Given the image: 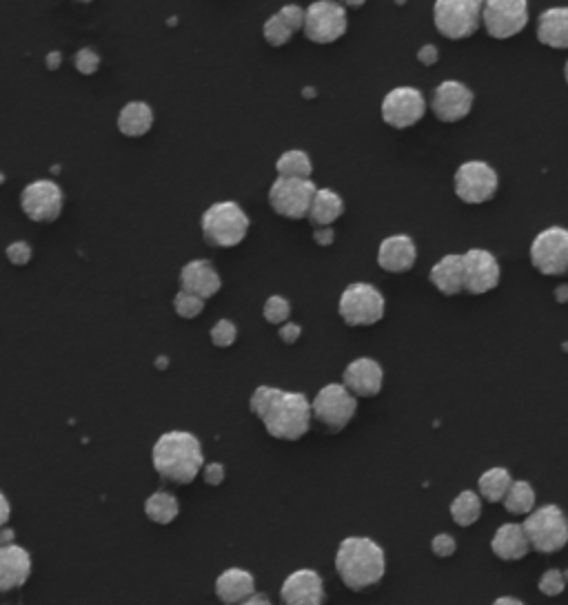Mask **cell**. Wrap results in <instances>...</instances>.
<instances>
[{
    "label": "cell",
    "mask_w": 568,
    "mask_h": 605,
    "mask_svg": "<svg viewBox=\"0 0 568 605\" xmlns=\"http://www.w3.org/2000/svg\"><path fill=\"white\" fill-rule=\"evenodd\" d=\"M249 408L267 433L280 442H298L311 428V404L304 393L258 386L249 399Z\"/></svg>",
    "instance_id": "obj_1"
},
{
    "label": "cell",
    "mask_w": 568,
    "mask_h": 605,
    "mask_svg": "<svg viewBox=\"0 0 568 605\" xmlns=\"http://www.w3.org/2000/svg\"><path fill=\"white\" fill-rule=\"evenodd\" d=\"M151 461L154 470L171 484L187 486L194 481L202 466H205V455H202L200 439L187 430H169L160 435L158 442L151 450Z\"/></svg>",
    "instance_id": "obj_2"
},
{
    "label": "cell",
    "mask_w": 568,
    "mask_h": 605,
    "mask_svg": "<svg viewBox=\"0 0 568 605\" xmlns=\"http://www.w3.org/2000/svg\"><path fill=\"white\" fill-rule=\"evenodd\" d=\"M336 572L344 586L355 592L378 586L387 574L384 550L369 537H347L336 552Z\"/></svg>",
    "instance_id": "obj_3"
},
{
    "label": "cell",
    "mask_w": 568,
    "mask_h": 605,
    "mask_svg": "<svg viewBox=\"0 0 568 605\" xmlns=\"http://www.w3.org/2000/svg\"><path fill=\"white\" fill-rule=\"evenodd\" d=\"M249 227V215L233 200L211 204V207L202 213L200 220L202 238H205V242L213 246V249H233V246L242 244L247 238Z\"/></svg>",
    "instance_id": "obj_4"
},
{
    "label": "cell",
    "mask_w": 568,
    "mask_h": 605,
    "mask_svg": "<svg viewBox=\"0 0 568 605\" xmlns=\"http://www.w3.org/2000/svg\"><path fill=\"white\" fill-rule=\"evenodd\" d=\"M311 404V422L320 424L327 433H342L358 413L355 399L342 384H327L320 388Z\"/></svg>",
    "instance_id": "obj_5"
},
{
    "label": "cell",
    "mask_w": 568,
    "mask_h": 605,
    "mask_svg": "<svg viewBox=\"0 0 568 605\" xmlns=\"http://www.w3.org/2000/svg\"><path fill=\"white\" fill-rule=\"evenodd\" d=\"M529 546L542 555L560 552L568 541V524L560 506H544L533 510L522 524Z\"/></svg>",
    "instance_id": "obj_6"
},
{
    "label": "cell",
    "mask_w": 568,
    "mask_h": 605,
    "mask_svg": "<svg viewBox=\"0 0 568 605\" xmlns=\"http://www.w3.org/2000/svg\"><path fill=\"white\" fill-rule=\"evenodd\" d=\"M433 23L440 36L466 40L482 25V3L478 0H438L433 5Z\"/></svg>",
    "instance_id": "obj_7"
},
{
    "label": "cell",
    "mask_w": 568,
    "mask_h": 605,
    "mask_svg": "<svg viewBox=\"0 0 568 605\" xmlns=\"http://www.w3.org/2000/svg\"><path fill=\"white\" fill-rule=\"evenodd\" d=\"M384 309V295L375 289L373 284L367 282H355L349 284L342 291L340 302H338V313L342 322L347 326H373L382 322Z\"/></svg>",
    "instance_id": "obj_8"
},
{
    "label": "cell",
    "mask_w": 568,
    "mask_h": 605,
    "mask_svg": "<svg viewBox=\"0 0 568 605\" xmlns=\"http://www.w3.org/2000/svg\"><path fill=\"white\" fill-rule=\"evenodd\" d=\"M453 184L455 196L464 204H484L495 198L497 189H500V176L489 162L469 160L455 171Z\"/></svg>",
    "instance_id": "obj_9"
},
{
    "label": "cell",
    "mask_w": 568,
    "mask_h": 605,
    "mask_svg": "<svg viewBox=\"0 0 568 605\" xmlns=\"http://www.w3.org/2000/svg\"><path fill=\"white\" fill-rule=\"evenodd\" d=\"M349 20L347 9L338 3H329V0H320V3H311L304 9V25L302 32L307 40L316 45H331L347 34Z\"/></svg>",
    "instance_id": "obj_10"
},
{
    "label": "cell",
    "mask_w": 568,
    "mask_h": 605,
    "mask_svg": "<svg viewBox=\"0 0 568 605\" xmlns=\"http://www.w3.org/2000/svg\"><path fill=\"white\" fill-rule=\"evenodd\" d=\"M482 25L491 38L506 40L529 25V3L524 0H489L482 3Z\"/></svg>",
    "instance_id": "obj_11"
},
{
    "label": "cell",
    "mask_w": 568,
    "mask_h": 605,
    "mask_svg": "<svg viewBox=\"0 0 568 605\" xmlns=\"http://www.w3.org/2000/svg\"><path fill=\"white\" fill-rule=\"evenodd\" d=\"M316 182L313 180H284L278 178L269 189V207L280 218L302 220L307 218L311 200L316 196Z\"/></svg>",
    "instance_id": "obj_12"
},
{
    "label": "cell",
    "mask_w": 568,
    "mask_h": 605,
    "mask_svg": "<svg viewBox=\"0 0 568 605\" xmlns=\"http://www.w3.org/2000/svg\"><path fill=\"white\" fill-rule=\"evenodd\" d=\"M426 114V100L420 89L395 87L382 100V120L391 129H411Z\"/></svg>",
    "instance_id": "obj_13"
},
{
    "label": "cell",
    "mask_w": 568,
    "mask_h": 605,
    "mask_svg": "<svg viewBox=\"0 0 568 605\" xmlns=\"http://www.w3.org/2000/svg\"><path fill=\"white\" fill-rule=\"evenodd\" d=\"M65 207V193L54 180H36L20 193V209L32 222H56Z\"/></svg>",
    "instance_id": "obj_14"
},
{
    "label": "cell",
    "mask_w": 568,
    "mask_h": 605,
    "mask_svg": "<svg viewBox=\"0 0 568 605\" xmlns=\"http://www.w3.org/2000/svg\"><path fill=\"white\" fill-rule=\"evenodd\" d=\"M462 291L469 295H486L500 286L502 269L495 255L486 249H471L462 253Z\"/></svg>",
    "instance_id": "obj_15"
},
{
    "label": "cell",
    "mask_w": 568,
    "mask_h": 605,
    "mask_svg": "<svg viewBox=\"0 0 568 605\" xmlns=\"http://www.w3.org/2000/svg\"><path fill=\"white\" fill-rule=\"evenodd\" d=\"M531 264L542 275H564L568 271V231L544 229L531 244Z\"/></svg>",
    "instance_id": "obj_16"
},
{
    "label": "cell",
    "mask_w": 568,
    "mask_h": 605,
    "mask_svg": "<svg viewBox=\"0 0 568 605\" xmlns=\"http://www.w3.org/2000/svg\"><path fill=\"white\" fill-rule=\"evenodd\" d=\"M475 96L473 91L462 85L458 80H444L442 85L435 87L431 98V111L440 122H460L471 114Z\"/></svg>",
    "instance_id": "obj_17"
},
{
    "label": "cell",
    "mask_w": 568,
    "mask_h": 605,
    "mask_svg": "<svg viewBox=\"0 0 568 605\" xmlns=\"http://www.w3.org/2000/svg\"><path fill=\"white\" fill-rule=\"evenodd\" d=\"M282 605H324L327 592H324L322 577L316 570H296L291 572L282 583L280 590Z\"/></svg>",
    "instance_id": "obj_18"
},
{
    "label": "cell",
    "mask_w": 568,
    "mask_h": 605,
    "mask_svg": "<svg viewBox=\"0 0 568 605\" xmlns=\"http://www.w3.org/2000/svg\"><path fill=\"white\" fill-rule=\"evenodd\" d=\"M384 384V371L382 366L371 360V357H358L353 360L342 375V386L358 399V397H378Z\"/></svg>",
    "instance_id": "obj_19"
},
{
    "label": "cell",
    "mask_w": 568,
    "mask_h": 605,
    "mask_svg": "<svg viewBox=\"0 0 568 605\" xmlns=\"http://www.w3.org/2000/svg\"><path fill=\"white\" fill-rule=\"evenodd\" d=\"M32 577V557L18 543H0V592L23 588Z\"/></svg>",
    "instance_id": "obj_20"
},
{
    "label": "cell",
    "mask_w": 568,
    "mask_h": 605,
    "mask_svg": "<svg viewBox=\"0 0 568 605\" xmlns=\"http://www.w3.org/2000/svg\"><path fill=\"white\" fill-rule=\"evenodd\" d=\"M415 260H418V246H415L411 235H389L380 242L378 264L382 271L395 275L409 273L415 266Z\"/></svg>",
    "instance_id": "obj_21"
},
{
    "label": "cell",
    "mask_w": 568,
    "mask_h": 605,
    "mask_svg": "<svg viewBox=\"0 0 568 605\" xmlns=\"http://www.w3.org/2000/svg\"><path fill=\"white\" fill-rule=\"evenodd\" d=\"M222 289V280L209 260H191L180 271V291L200 297L202 302L211 300Z\"/></svg>",
    "instance_id": "obj_22"
},
{
    "label": "cell",
    "mask_w": 568,
    "mask_h": 605,
    "mask_svg": "<svg viewBox=\"0 0 568 605\" xmlns=\"http://www.w3.org/2000/svg\"><path fill=\"white\" fill-rule=\"evenodd\" d=\"M256 594V579L249 570L229 568L216 579V597L225 605H238Z\"/></svg>",
    "instance_id": "obj_23"
},
{
    "label": "cell",
    "mask_w": 568,
    "mask_h": 605,
    "mask_svg": "<svg viewBox=\"0 0 568 605\" xmlns=\"http://www.w3.org/2000/svg\"><path fill=\"white\" fill-rule=\"evenodd\" d=\"M537 40L544 47L566 49L568 47V9L553 7L546 9L537 18Z\"/></svg>",
    "instance_id": "obj_24"
},
{
    "label": "cell",
    "mask_w": 568,
    "mask_h": 605,
    "mask_svg": "<svg viewBox=\"0 0 568 605\" xmlns=\"http://www.w3.org/2000/svg\"><path fill=\"white\" fill-rule=\"evenodd\" d=\"M431 284L438 289L442 295L453 297L462 293V282H464V273H462V255L460 253H451L444 255V258L433 264V269L429 273Z\"/></svg>",
    "instance_id": "obj_25"
},
{
    "label": "cell",
    "mask_w": 568,
    "mask_h": 605,
    "mask_svg": "<svg viewBox=\"0 0 568 605\" xmlns=\"http://www.w3.org/2000/svg\"><path fill=\"white\" fill-rule=\"evenodd\" d=\"M491 550H493V555L500 557L502 561H520L529 555L531 546L524 537L522 526L504 524L497 528L495 537L491 541Z\"/></svg>",
    "instance_id": "obj_26"
},
{
    "label": "cell",
    "mask_w": 568,
    "mask_h": 605,
    "mask_svg": "<svg viewBox=\"0 0 568 605\" xmlns=\"http://www.w3.org/2000/svg\"><path fill=\"white\" fill-rule=\"evenodd\" d=\"M342 215H344V200L340 198V193L331 189H318L307 213V218L313 227L316 229L331 227V224L338 222Z\"/></svg>",
    "instance_id": "obj_27"
},
{
    "label": "cell",
    "mask_w": 568,
    "mask_h": 605,
    "mask_svg": "<svg viewBox=\"0 0 568 605\" xmlns=\"http://www.w3.org/2000/svg\"><path fill=\"white\" fill-rule=\"evenodd\" d=\"M154 127V111L147 102H127L118 114V131L127 138H142Z\"/></svg>",
    "instance_id": "obj_28"
},
{
    "label": "cell",
    "mask_w": 568,
    "mask_h": 605,
    "mask_svg": "<svg viewBox=\"0 0 568 605\" xmlns=\"http://www.w3.org/2000/svg\"><path fill=\"white\" fill-rule=\"evenodd\" d=\"M145 515L158 526H169L180 515V504L171 492L158 490L145 501Z\"/></svg>",
    "instance_id": "obj_29"
},
{
    "label": "cell",
    "mask_w": 568,
    "mask_h": 605,
    "mask_svg": "<svg viewBox=\"0 0 568 605\" xmlns=\"http://www.w3.org/2000/svg\"><path fill=\"white\" fill-rule=\"evenodd\" d=\"M276 171H278V178L284 180H311L313 164L307 153L291 149V151H284L278 158Z\"/></svg>",
    "instance_id": "obj_30"
},
{
    "label": "cell",
    "mask_w": 568,
    "mask_h": 605,
    "mask_svg": "<svg viewBox=\"0 0 568 605\" xmlns=\"http://www.w3.org/2000/svg\"><path fill=\"white\" fill-rule=\"evenodd\" d=\"M451 517L460 528H469L482 517V499L478 492L462 490L451 504Z\"/></svg>",
    "instance_id": "obj_31"
},
{
    "label": "cell",
    "mask_w": 568,
    "mask_h": 605,
    "mask_svg": "<svg viewBox=\"0 0 568 605\" xmlns=\"http://www.w3.org/2000/svg\"><path fill=\"white\" fill-rule=\"evenodd\" d=\"M511 484H513V477H511L509 470H506V468H491L480 477L478 488H480V495L486 501H491V504H500L506 492H509Z\"/></svg>",
    "instance_id": "obj_32"
},
{
    "label": "cell",
    "mask_w": 568,
    "mask_h": 605,
    "mask_svg": "<svg viewBox=\"0 0 568 605\" xmlns=\"http://www.w3.org/2000/svg\"><path fill=\"white\" fill-rule=\"evenodd\" d=\"M502 504L509 515H531L535 508V490L529 481H513Z\"/></svg>",
    "instance_id": "obj_33"
},
{
    "label": "cell",
    "mask_w": 568,
    "mask_h": 605,
    "mask_svg": "<svg viewBox=\"0 0 568 605\" xmlns=\"http://www.w3.org/2000/svg\"><path fill=\"white\" fill-rule=\"evenodd\" d=\"M293 34L296 32H293V29L284 23V18L280 14L269 16L267 23L262 25V36H265V40L271 47H282V45L291 43Z\"/></svg>",
    "instance_id": "obj_34"
},
{
    "label": "cell",
    "mask_w": 568,
    "mask_h": 605,
    "mask_svg": "<svg viewBox=\"0 0 568 605\" xmlns=\"http://www.w3.org/2000/svg\"><path fill=\"white\" fill-rule=\"evenodd\" d=\"M174 311L178 317H182V320H196V317L205 311V302L196 295L178 291L174 297Z\"/></svg>",
    "instance_id": "obj_35"
},
{
    "label": "cell",
    "mask_w": 568,
    "mask_h": 605,
    "mask_svg": "<svg viewBox=\"0 0 568 605\" xmlns=\"http://www.w3.org/2000/svg\"><path fill=\"white\" fill-rule=\"evenodd\" d=\"M262 315H265V320L269 324H276V326H282L287 324L289 315H291V304L287 297L282 295H271L269 300L265 302V309H262Z\"/></svg>",
    "instance_id": "obj_36"
},
{
    "label": "cell",
    "mask_w": 568,
    "mask_h": 605,
    "mask_svg": "<svg viewBox=\"0 0 568 605\" xmlns=\"http://www.w3.org/2000/svg\"><path fill=\"white\" fill-rule=\"evenodd\" d=\"M211 344L218 346V348H229L236 344V337H238V328L236 324H233L231 320H218L216 326L211 328Z\"/></svg>",
    "instance_id": "obj_37"
},
{
    "label": "cell",
    "mask_w": 568,
    "mask_h": 605,
    "mask_svg": "<svg viewBox=\"0 0 568 605\" xmlns=\"http://www.w3.org/2000/svg\"><path fill=\"white\" fill-rule=\"evenodd\" d=\"M537 588H540V592L544 594V597H560V594L564 592L566 588V579L564 574L560 570H546L542 574L540 583H537Z\"/></svg>",
    "instance_id": "obj_38"
},
{
    "label": "cell",
    "mask_w": 568,
    "mask_h": 605,
    "mask_svg": "<svg viewBox=\"0 0 568 605\" xmlns=\"http://www.w3.org/2000/svg\"><path fill=\"white\" fill-rule=\"evenodd\" d=\"M74 65H76V69L83 76H94L96 71L100 69V56L96 54L94 49L85 47V49H80L78 54L74 56Z\"/></svg>",
    "instance_id": "obj_39"
},
{
    "label": "cell",
    "mask_w": 568,
    "mask_h": 605,
    "mask_svg": "<svg viewBox=\"0 0 568 605\" xmlns=\"http://www.w3.org/2000/svg\"><path fill=\"white\" fill-rule=\"evenodd\" d=\"M5 253H7V260L16 266H25L29 260H32V246L27 242L9 244Z\"/></svg>",
    "instance_id": "obj_40"
},
{
    "label": "cell",
    "mask_w": 568,
    "mask_h": 605,
    "mask_svg": "<svg viewBox=\"0 0 568 605\" xmlns=\"http://www.w3.org/2000/svg\"><path fill=\"white\" fill-rule=\"evenodd\" d=\"M278 14L284 18V23H287L293 29V32H296V34L302 32L304 9L300 5H284Z\"/></svg>",
    "instance_id": "obj_41"
},
{
    "label": "cell",
    "mask_w": 568,
    "mask_h": 605,
    "mask_svg": "<svg viewBox=\"0 0 568 605\" xmlns=\"http://www.w3.org/2000/svg\"><path fill=\"white\" fill-rule=\"evenodd\" d=\"M431 550H433L438 557L446 559V557L455 555V550H458V543H455V539H453L451 535H446V532H444V535H438V537H435V539L431 541Z\"/></svg>",
    "instance_id": "obj_42"
},
{
    "label": "cell",
    "mask_w": 568,
    "mask_h": 605,
    "mask_svg": "<svg viewBox=\"0 0 568 605\" xmlns=\"http://www.w3.org/2000/svg\"><path fill=\"white\" fill-rule=\"evenodd\" d=\"M202 468H205V484L207 486H220L222 481H225V477H227L225 466L218 464V461H213V464H207V466H202Z\"/></svg>",
    "instance_id": "obj_43"
},
{
    "label": "cell",
    "mask_w": 568,
    "mask_h": 605,
    "mask_svg": "<svg viewBox=\"0 0 568 605\" xmlns=\"http://www.w3.org/2000/svg\"><path fill=\"white\" fill-rule=\"evenodd\" d=\"M278 335H280V340H282L284 344H296V342L300 340V335H302V328H300L298 324L287 322V324H282V326H280Z\"/></svg>",
    "instance_id": "obj_44"
},
{
    "label": "cell",
    "mask_w": 568,
    "mask_h": 605,
    "mask_svg": "<svg viewBox=\"0 0 568 605\" xmlns=\"http://www.w3.org/2000/svg\"><path fill=\"white\" fill-rule=\"evenodd\" d=\"M438 58H440V49L435 45H424L418 51V60H420V65H424V67H433L435 63H438Z\"/></svg>",
    "instance_id": "obj_45"
},
{
    "label": "cell",
    "mask_w": 568,
    "mask_h": 605,
    "mask_svg": "<svg viewBox=\"0 0 568 605\" xmlns=\"http://www.w3.org/2000/svg\"><path fill=\"white\" fill-rule=\"evenodd\" d=\"M333 240H336V233H333L331 227L316 229V233H313V242H316L318 246H331Z\"/></svg>",
    "instance_id": "obj_46"
},
{
    "label": "cell",
    "mask_w": 568,
    "mask_h": 605,
    "mask_svg": "<svg viewBox=\"0 0 568 605\" xmlns=\"http://www.w3.org/2000/svg\"><path fill=\"white\" fill-rule=\"evenodd\" d=\"M9 517H12V504H9V499L3 495V490H0V528H3Z\"/></svg>",
    "instance_id": "obj_47"
},
{
    "label": "cell",
    "mask_w": 568,
    "mask_h": 605,
    "mask_svg": "<svg viewBox=\"0 0 568 605\" xmlns=\"http://www.w3.org/2000/svg\"><path fill=\"white\" fill-rule=\"evenodd\" d=\"M45 63H47L49 71H56L60 65H63V54H60V51H52V54L47 56Z\"/></svg>",
    "instance_id": "obj_48"
},
{
    "label": "cell",
    "mask_w": 568,
    "mask_h": 605,
    "mask_svg": "<svg viewBox=\"0 0 568 605\" xmlns=\"http://www.w3.org/2000/svg\"><path fill=\"white\" fill-rule=\"evenodd\" d=\"M238 605H273L265 594H251L249 599H245L242 603H238Z\"/></svg>",
    "instance_id": "obj_49"
},
{
    "label": "cell",
    "mask_w": 568,
    "mask_h": 605,
    "mask_svg": "<svg viewBox=\"0 0 568 605\" xmlns=\"http://www.w3.org/2000/svg\"><path fill=\"white\" fill-rule=\"evenodd\" d=\"M555 300L557 304H566L568 302V286L566 284H560L555 289Z\"/></svg>",
    "instance_id": "obj_50"
},
{
    "label": "cell",
    "mask_w": 568,
    "mask_h": 605,
    "mask_svg": "<svg viewBox=\"0 0 568 605\" xmlns=\"http://www.w3.org/2000/svg\"><path fill=\"white\" fill-rule=\"evenodd\" d=\"M491 605H524V603L515 597H500V599H495Z\"/></svg>",
    "instance_id": "obj_51"
},
{
    "label": "cell",
    "mask_w": 568,
    "mask_h": 605,
    "mask_svg": "<svg viewBox=\"0 0 568 605\" xmlns=\"http://www.w3.org/2000/svg\"><path fill=\"white\" fill-rule=\"evenodd\" d=\"M167 364H169L167 357H158L156 360V368H167Z\"/></svg>",
    "instance_id": "obj_52"
},
{
    "label": "cell",
    "mask_w": 568,
    "mask_h": 605,
    "mask_svg": "<svg viewBox=\"0 0 568 605\" xmlns=\"http://www.w3.org/2000/svg\"><path fill=\"white\" fill-rule=\"evenodd\" d=\"M313 96H316V91H313L311 87L304 89V98H313Z\"/></svg>",
    "instance_id": "obj_53"
},
{
    "label": "cell",
    "mask_w": 568,
    "mask_h": 605,
    "mask_svg": "<svg viewBox=\"0 0 568 605\" xmlns=\"http://www.w3.org/2000/svg\"><path fill=\"white\" fill-rule=\"evenodd\" d=\"M3 180H5V178H3V173H0V184H3Z\"/></svg>",
    "instance_id": "obj_54"
}]
</instances>
